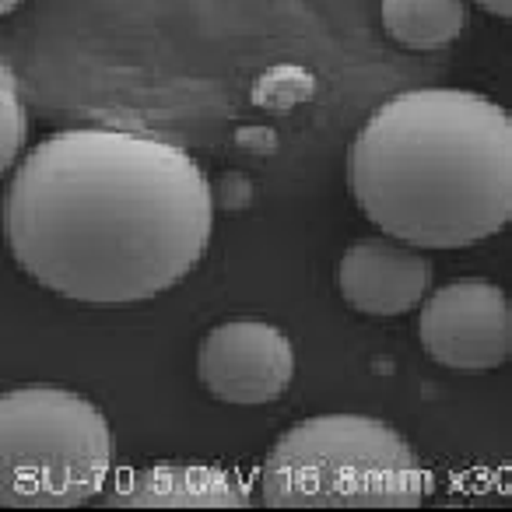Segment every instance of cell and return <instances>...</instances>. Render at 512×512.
<instances>
[{
	"mask_svg": "<svg viewBox=\"0 0 512 512\" xmlns=\"http://www.w3.org/2000/svg\"><path fill=\"white\" fill-rule=\"evenodd\" d=\"M249 502L246 484L225 467L204 463H155L123 474L109 491V505L130 509H242Z\"/></svg>",
	"mask_w": 512,
	"mask_h": 512,
	"instance_id": "ba28073f",
	"label": "cell"
},
{
	"mask_svg": "<svg viewBox=\"0 0 512 512\" xmlns=\"http://www.w3.org/2000/svg\"><path fill=\"white\" fill-rule=\"evenodd\" d=\"M432 264L425 253L397 235H365L355 239L341 256L337 285L355 313L400 316L425 302Z\"/></svg>",
	"mask_w": 512,
	"mask_h": 512,
	"instance_id": "52a82bcc",
	"label": "cell"
},
{
	"mask_svg": "<svg viewBox=\"0 0 512 512\" xmlns=\"http://www.w3.org/2000/svg\"><path fill=\"white\" fill-rule=\"evenodd\" d=\"M200 386L221 404H271L292 386L295 348L264 320H228L204 334L197 351Z\"/></svg>",
	"mask_w": 512,
	"mask_h": 512,
	"instance_id": "8992f818",
	"label": "cell"
},
{
	"mask_svg": "<svg viewBox=\"0 0 512 512\" xmlns=\"http://www.w3.org/2000/svg\"><path fill=\"white\" fill-rule=\"evenodd\" d=\"M18 4H25V0H0V8H4V15H11V11H15Z\"/></svg>",
	"mask_w": 512,
	"mask_h": 512,
	"instance_id": "7c38bea8",
	"label": "cell"
},
{
	"mask_svg": "<svg viewBox=\"0 0 512 512\" xmlns=\"http://www.w3.org/2000/svg\"><path fill=\"white\" fill-rule=\"evenodd\" d=\"M418 337L446 369L491 372L512 358V302L481 278L442 285L421 302Z\"/></svg>",
	"mask_w": 512,
	"mask_h": 512,
	"instance_id": "5b68a950",
	"label": "cell"
},
{
	"mask_svg": "<svg viewBox=\"0 0 512 512\" xmlns=\"http://www.w3.org/2000/svg\"><path fill=\"white\" fill-rule=\"evenodd\" d=\"M467 25V0H383V29L407 50H439Z\"/></svg>",
	"mask_w": 512,
	"mask_h": 512,
	"instance_id": "9c48e42d",
	"label": "cell"
},
{
	"mask_svg": "<svg viewBox=\"0 0 512 512\" xmlns=\"http://www.w3.org/2000/svg\"><path fill=\"white\" fill-rule=\"evenodd\" d=\"M211 183L183 148L134 130H60L29 151L4 193L11 256L81 306L169 292L204 256Z\"/></svg>",
	"mask_w": 512,
	"mask_h": 512,
	"instance_id": "6da1fadb",
	"label": "cell"
},
{
	"mask_svg": "<svg viewBox=\"0 0 512 512\" xmlns=\"http://www.w3.org/2000/svg\"><path fill=\"white\" fill-rule=\"evenodd\" d=\"M25 137H29V116H25L22 95H18L15 74L11 67H0V169L11 172L15 169V158L22 151Z\"/></svg>",
	"mask_w": 512,
	"mask_h": 512,
	"instance_id": "30bf717a",
	"label": "cell"
},
{
	"mask_svg": "<svg viewBox=\"0 0 512 512\" xmlns=\"http://www.w3.org/2000/svg\"><path fill=\"white\" fill-rule=\"evenodd\" d=\"M113 470V432L92 400L64 386H18L0 397V502L74 509Z\"/></svg>",
	"mask_w": 512,
	"mask_h": 512,
	"instance_id": "277c9868",
	"label": "cell"
},
{
	"mask_svg": "<svg viewBox=\"0 0 512 512\" xmlns=\"http://www.w3.org/2000/svg\"><path fill=\"white\" fill-rule=\"evenodd\" d=\"M428 488L411 442L362 414H323L288 428L260 477L274 509H411Z\"/></svg>",
	"mask_w": 512,
	"mask_h": 512,
	"instance_id": "3957f363",
	"label": "cell"
},
{
	"mask_svg": "<svg viewBox=\"0 0 512 512\" xmlns=\"http://www.w3.org/2000/svg\"><path fill=\"white\" fill-rule=\"evenodd\" d=\"M484 11H491V15L505 18V22H512V0H477Z\"/></svg>",
	"mask_w": 512,
	"mask_h": 512,
	"instance_id": "8fae6325",
	"label": "cell"
},
{
	"mask_svg": "<svg viewBox=\"0 0 512 512\" xmlns=\"http://www.w3.org/2000/svg\"><path fill=\"white\" fill-rule=\"evenodd\" d=\"M351 197L386 235L460 249L512 221V113L463 88L386 99L348 148Z\"/></svg>",
	"mask_w": 512,
	"mask_h": 512,
	"instance_id": "7a4b0ae2",
	"label": "cell"
}]
</instances>
